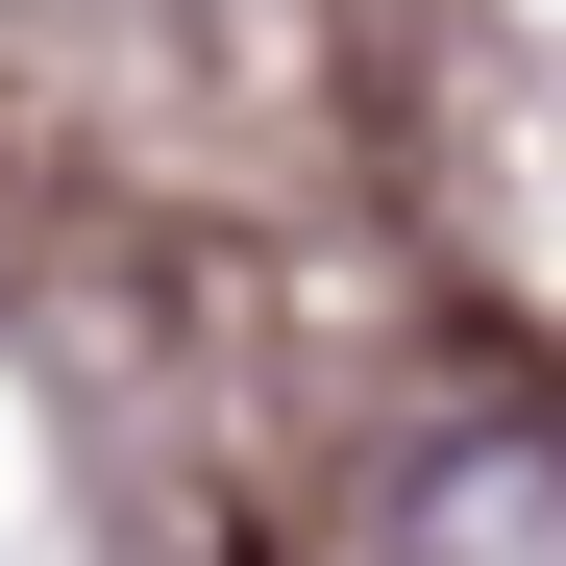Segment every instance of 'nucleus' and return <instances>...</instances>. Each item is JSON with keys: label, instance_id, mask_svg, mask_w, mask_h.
Wrapping results in <instances>:
<instances>
[{"label": "nucleus", "instance_id": "1", "mask_svg": "<svg viewBox=\"0 0 566 566\" xmlns=\"http://www.w3.org/2000/svg\"><path fill=\"white\" fill-rule=\"evenodd\" d=\"M369 566H566V419L542 395H468L369 468Z\"/></svg>", "mask_w": 566, "mask_h": 566}]
</instances>
